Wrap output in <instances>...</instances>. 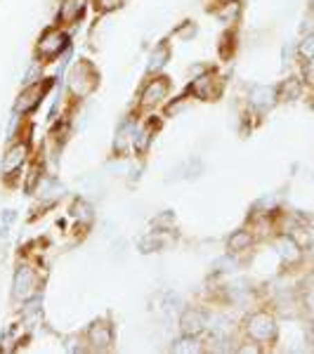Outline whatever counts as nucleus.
I'll use <instances>...</instances> for the list:
<instances>
[{
	"label": "nucleus",
	"instance_id": "nucleus-1",
	"mask_svg": "<svg viewBox=\"0 0 314 354\" xmlns=\"http://www.w3.org/2000/svg\"><path fill=\"white\" fill-rule=\"evenodd\" d=\"M97 85H100V73H97L93 62L81 59L71 66V71H68V93L76 100L90 97L97 90Z\"/></svg>",
	"mask_w": 314,
	"mask_h": 354
},
{
	"label": "nucleus",
	"instance_id": "nucleus-2",
	"mask_svg": "<svg viewBox=\"0 0 314 354\" xmlns=\"http://www.w3.org/2000/svg\"><path fill=\"white\" fill-rule=\"evenodd\" d=\"M64 50H68V33L64 31V26H50L41 33V38L36 41V59L48 64V62H55Z\"/></svg>",
	"mask_w": 314,
	"mask_h": 354
},
{
	"label": "nucleus",
	"instance_id": "nucleus-3",
	"mask_svg": "<svg viewBox=\"0 0 314 354\" xmlns=\"http://www.w3.org/2000/svg\"><path fill=\"white\" fill-rule=\"evenodd\" d=\"M279 326L277 319L272 317L270 312H253L246 319V335L255 345H270V342L277 340Z\"/></svg>",
	"mask_w": 314,
	"mask_h": 354
},
{
	"label": "nucleus",
	"instance_id": "nucleus-4",
	"mask_svg": "<svg viewBox=\"0 0 314 354\" xmlns=\"http://www.w3.org/2000/svg\"><path fill=\"white\" fill-rule=\"evenodd\" d=\"M55 85V78H41V81L31 83V85H24V90L19 93L15 102V113L19 116H26V113L36 111L41 106L43 97L48 95V90Z\"/></svg>",
	"mask_w": 314,
	"mask_h": 354
},
{
	"label": "nucleus",
	"instance_id": "nucleus-5",
	"mask_svg": "<svg viewBox=\"0 0 314 354\" xmlns=\"http://www.w3.org/2000/svg\"><path fill=\"white\" fill-rule=\"evenodd\" d=\"M168 93H170V78L163 76V73H156V76H151L145 83L140 100H137V106H140V111H149L168 100Z\"/></svg>",
	"mask_w": 314,
	"mask_h": 354
},
{
	"label": "nucleus",
	"instance_id": "nucleus-6",
	"mask_svg": "<svg viewBox=\"0 0 314 354\" xmlns=\"http://www.w3.org/2000/svg\"><path fill=\"white\" fill-rule=\"evenodd\" d=\"M222 88H225V81L213 71H203L201 76H194V81L187 85V95H194L196 100H218L222 95Z\"/></svg>",
	"mask_w": 314,
	"mask_h": 354
},
{
	"label": "nucleus",
	"instance_id": "nucleus-7",
	"mask_svg": "<svg viewBox=\"0 0 314 354\" xmlns=\"http://www.w3.org/2000/svg\"><path fill=\"white\" fill-rule=\"evenodd\" d=\"M85 342H88V350L93 352H107L113 347V326L104 319H97L85 330Z\"/></svg>",
	"mask_w": 314,
	"mask_h": 354
},
{
	"label": "nucleus",
	"instance_id": "nucleus-8",
	"mask_svg": "<svg viewBox=\"0 0 314 354\" xmlns=\"http://www.w3.org/2000/svg\"><path fill=\"white\" fill-rule=\"evenodd\" d=\"M205 330H208V314L198 310V307H185L180 314V333L201 338Z\"/></svg>",
	"mask_w": 314,
	"mask_h": 354
},
{
	"label": "nucleus",
	"instance_id": "nucleus-9",
	"mask_svg": "<svg viewBox=\"0 0 314 354\" xmlns=\"http://www.w3.org/2000/svg\"><path fill=\"white\" fill-rule=\"evenodd\" d=\"M36 286H38V279H36V270L28 265H19L15 272L12 279V295L17 300H28L36 295Z\"/></svg>",
	"mask_w": 314,
	"mask_h": 354
},
{
	"label": "nucleus",
	"instance_id": "nucleus-10",
	"mask_svg": "<svg viewBox=\"0 0 314 354\" xmlns=\"http://www.w3.org/2000/svg\"><path fill=\"white\" fill-rule=\"evenodd\" d=\"M26 158H28V140L12 142L3 156V177L5 180H10L15 173H19L21 165L26 163Z\"/></svg>",
	"mask_w": 314,
	"mask_h": 354
},
{
	"label": "nucleus",
	"instance_id": "nucleus-11",
	"mask_svg": "<svg viewBox=\"0 0 314 354\" xmlns=\"http://www.w3.org/2000/svg\"><path fill=\"white\" fill-rule=\"evenodd\" d=\"M90 0H62L59 12H57V24L59 26H73L85 17Z\"/></svg>",
	"mask_w": 314,
	"mask_h": 354
},
{
	"label": "nucleus",
	"instance_id": "nucleus-12",
	"mask_svg": "<svg viewBox=\"0 0 314 354\" xmlns=\"http://www.w3.org/2000/svg\"><path fill=\"white\" fill-rule=\"evenodd\" d=\"M279 100V90L277 88H270V85H253L248 93V102L258 113H265L270 111Z\"/></svg>",
	"mask_w": 314,
	"mask_h": 354
},
{
	"label": "nucleus",
	"instance_id": "nucleus-13",
	"mask_svg": "<svg viewBox=\"0 0 314 354\" xmlns=\"http://www.w3.org/2000/svg\"><path fill=\"white\" fill-rule=\"evenodd\" d=\"M135 133H137L135 118H125V121L118 125L116 137H113V153H116V156L130 153V147L135 145Z\"/></svg>",
	"mask_w": 314,
	"mask_h": 354
},
{
	"label": "nucleus",
	"instance_id": "nucleus-14",
	"mask_svg": "<svg viewBox=\"0 0 314 354\" xmlns=\"http://www.w3.org/2000/svg\"><path fill=\"white\" fill-rule=\"evenodd\" d=\"M277 250H279V258H281L284 265H295V262H300V258H302L300 243L295 241L293 236H288V234H284V236L277 241Z\"/></svg>",
	"mask_w": 314,
	"mask_h": 354
},
{
	"label": "nucleus",
	"instance_id": "nucleus-15",
	"mask_svg": "<svg viewBox=\"0 0 314 354\" xmlns=\"http://www.w3.org/2000/svg\"><path fill=\"white\" fill-rule=\"evenodd\" d=\"M253 241H255V236L250 234V230H237V232H232L230 239H227V253H232V255L246 253V250L253 248Z\"/></svg>",
	"mask_w": 314,
	"mask_h": 354
},
{
	"label": "nucleus",
	"instance_id": "nucleus-16",
	"mask_svg": "<svg viewBox=\"0 0 314 354\" xmlns=\"http://www.w3.org/2000/svg\"><path fill=\"white\" fill-rule=\"evenodd\" d=\"M210 12L220 21H237L239 15H241V0H218L210 8Z\"/></svg>",
	"mask_w": 314,
	"mask_h": 354
},
{
	"label": "nucleus",
	"instance_id": "nucleus-17",
	"mask_svg": "<svg viewBox=\"0 0 314 354\" xmlns=\"http://www.w3.org/2000/svg\"><path fill=\"white\" fill-rule=\"evenodd\" d=\"M168 59H170V45L168 43H158L156 48L151 50L149 62H147V73H149V76L161 73V68L168 64Z\"/></svg>",
	"mask_w": 314,
	"mask_h": 354
},
{
	"label": "nucleus",
	"instance_id": "nucleus-18",
	"mask_svg": "<svg viewBox=\"0 0 314 354\" xmlns=\"http://www.w3.org/2000/svg\"><path fill=\"white\" fill-rule=\"evenodd\" d=\"M71 218H73V222H78L81 227L93 225V220H95L93 205L85 201V198H76V201L71 203Z\"/></svg>",
	"mask_w": 314,
	"mask_h": 354
},
{
	"label": "nucleus",
	"instance_id": "nucleus-19",
	"mask_svg": "<svg viewBox=\"0 0 314 354\" xmlns=\"http://www.w3.org/2000/svg\"><path fill=\"white\" fill-rule=\"evenodd\" d=\"M170 352H203V345L198 338H192V335H182L180 340H175L170 345Z\"/></svg>",
	"mask_w": 314,
	"mask_h": 354
},
{
	"label": "nucleus",
	"instance_id": "nucleus-20",
	"mask_svg": "<svg viewBox=\"0 0 314 354\" xmlns=\"http://www.w3.org/2000/svg\"><path fill=\"white\" fill-rule=\"evenodd\" d=\"M163 236L158 234V230H154L149 232L147 236H142L140 239V250L142 253H156V250H161L163 248Z\"/></svg>",
	"mask_w": 314,
	"mask_h": 354
},
{
	"label": "nucleus",
	"instance_id": "nucleus-21",
	"mask_svg": "<svg viewBox=\"0 0 314 354\" xmlns=\"http://www.w3.org/2000/svg\"><path fill=\"white\" fill-rule=\"evenodd\" d=\"M300 90H302V83L298 78H288V81H284L279 85V97H281V100H295V97H300Z\"/></svg>",
	"mask_w": 314,
	"mask_h": 354
},
{
	"label": "nucleus",
	"instance_id": "nucleus-22",
	"mask_svg": "<svg viewBox=\"0 0 314 354\" xmlns=\"http://www.w3.org/2000/svg\"><path fill=\"white\" fill-rule=\"evenodd\" d=\"M182 310H185V300H182V295H178L175 290H170V293L165 295V312L182 314Z\"/></svg>",
	"mask_w": 314,
	"mask_h": 354
},
{
	"label": "nucleus",
	"instance_id": "nucleus-23",
	"mask_svg": "<svg viewBox=\"0 0 314 354\" xmlns=\"http://www.w3.org/2000/svg\"><path fill=\"white\" fill-rule=\"evenodd\" d=\"M97 12H116L123 8V0H93Z\"/></svg>",
	"mask_w": 314,
	"mask_h": 354
},
{
	"label": "nucleus",
	"instance_id": "nucleus-24",
	"mask_svg": "<svg viewBox=\"0 0 314 354\" xmlns=\"http://www.w3.org/2000/svg\"><path fill=\"white\" fill-rule=\"evenodd\" d=\"M298 55L302 57V59H312L314 57V33H310V36L305 38V41H300L298 45Z\"/></svg>",
	"mask_w": 314,
	"mask_h": 354
},
{
	"label": "nucleus",
	"instance_id": "nucleus-25",
	"mask_svg": "<svg viewBox=\"0 0 314 354\" xmlns=\"http://www.w3.org/2000/svg\"><path fill=\"white\" fill-rule=\"evenodd\" d=\"M15 220H17V210H12V208L5 210L3 218H0V236H8V232H10V227H12Z\"/></svg>",
	"mask_w": 314,
	"mask_h": 354
},
{
	"label": "nucleus",
	"instance_id": "nucleus-26",
	"mask_svg": "<svg viewBox=\"0 0 314 354\" xmlns=\"http://www.w3.org/2000/svg\"><path fill=\"white\" fill-rule=\"evenodd\" d=\"M239 265V260H237V255H232V253H227V258H220L218 262H215V272H232L234 267Z\"/></svg>",
	"mask_w": 314,
	"mask_h": 354
},
{
	"label": "nucleus",
	"instance_id": "nucleus-27",
	"mask_svg": "<svg viewBox=\"0 0 314 354\" xmlns=\"http://www.w3.org/2000/svg\"><path fill=\"white\" fill-rule=\"evenodd\" d=\"M41 66H43V62H33V64L31 66H28V71H26V76H24V81H21V83H24V85H31V83H36V81H41V78H38V76H41Z\"/></svg>",
	"mask_w": 314,
	"mask_h": 354
},
{
	"label": "nucleus",
	"instance_id": "nucleus-28",
	"mask_svg": "<svg viewBox=\"0 0 314 354\" xmlns=\"http://www.w3.org/2000/svg\"><path fill=\"white\" fill-rule=\"evenodd\" d=\"M173 220H175V215L165 210V213H161L158 218L151 220V227L154 230H168V225H173Z\"/></svg>",
	"mask_w": 314,
	"mask_h": 354
},
{
	"label": "nucleus",
	"instance_id": "nucleus-29",
	"mask_svg": "<svg viewBox=\"0 0 314 354\" xmlns=\"http://www.w3.org/2000/svg\"><path fill=\"white\" fill-rule=\"evenodd\" d=\"M175 36L194 38V36H196V24H194V21H182V24L175 28Z\"/></svg>",
	"mask_w": 314,
	"mask_h": 354
},
{
	"label": "nucleus",
	"instance_id": "nucleus-30",
	"mask_svg": "<svg viewBox=\"0 0 314 354\" xmlns=\"http://www.w3.org/2000/svg\"><path fill=\"white\" fill-rule=\"evenodd\" d=\"M222 38H225V41H227V45H230V48H234V31H227ZM220 55L227 59V57H232V50H227V53H225V45H220Z\"/></svg>",
	"mask_w": 314,
	"mask_h": 354
},
{
	"label": "nucleus",
	"instance_id": "nucleus-31",
	"mask_svg": "<svg viewBox=\"0 0 314 354\" xmlns=\"http://www.w3.org/2000/svg\"><path fill=\"white\" fill-rule=\"evenodd\" d=\"M305 76H307V81L314 83V57L305 62Z\"/></svg>",
	"mask_w": 314,
	"mask_h": 354
},
{
	"label": "nucleus",
	"instance_id": "nucleus-32",
	"mask_svg": "<svg viewBox=\"0 0 314 354\" xmlns=\"http://www.w3.org/2000/svg\"><path fill=\"white\" fill-rule=\"evenodd\" d=\"M310 305H312V310H314V295H312V298H310Z\"/></svg>",
	"mask_w": 314,
	"mask_h": 354
}]
</instances>
